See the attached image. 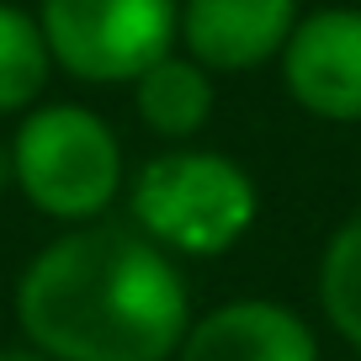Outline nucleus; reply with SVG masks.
Here are the masks:
<instances>
[{
	"instance_id": "obj_8",
	"label": "nucleus",
	"mask_w": 361,
	"mask_h": 361,
	"mask_svg": "<svg viewBox=\"0 0 361 361\" xmlns=\"http://www.w3.org/2000/svg\"><path fill=\"white\" fill-rule=\"evenodd\" d=\"M213 106H218L213 69H202L192 54H180V48H170L165 59H154V64L133 80L138 123L154 138H170V144H192L207 128Z\"/></svg>"
},
{
	"instance_id": "obj_6",
	"label": "nucleus",
	"mask_w": 361,
	"mask_h": 361,
	"mask_svg": "<svg viewBox=\"0 0 361 361\" xmlns=\"http://www.w3.org/2000/svg\"><path fill=\"white\" fill-rule=\"evenodd\" d=\"M298 16V0H180L176 48L213 75H250L282 59Z\"/></svg>"
},
{
	"instance_id": "obj_4",
	"label": "nucleus",
	"mask_w": 361,
	"mask_h": 361,
	"mask_svg": "<svg viewBox=\"0 0 361 361\" xmlns=\"http://www.w3.org/2000/svg\"><path fill=\"white\" fill-rule=\"evenodd\" d=\"M37 27L69 80L133 85L176 48L180 0H37Z\"/></svg>"
},
{
	"instance_id": "obj_12",
	"label": "nucleus",
	"mask_w": 361,
	"mask_h": 361,
	"mask_svg": "<svg viewBox=\"0 0 361 361\" xmlns=\"http://www.w3.org/2000/svg\"><path fill=\"white\" fill-rule=\"evenodd\" d=\"M11 186V154H6V144H0V192Z\"/></svg>"
},
{
	"instance_id": "obj_7",
	"label": "nucleus",
	"mask_w": 361,
	"mask_h": 361,
	"mask_svg": "<svg viewBox=\"0 0 361 361\" xmlns=\"http://www.w3.org/2000/svg\"><path fill=\"white\" fill-rule=\"evenodd\" d=\"M176 361H319V335L276 298H234L192 319Z\"/></svg>"
},
{
	"instance_id": "obj_1",
	"label": "nucleus",
	"mask_w": 361,
	"mask_h": 361,
	"mask_svg": "<svg viewBox=\"0 0 361 361\" xmlns=\"http://www.w3.org/2000/svg\"><path fill=\"white\" fill-rule=\"evenodd\" d=\"M16 324L54 361H176L192 329L180 260L133 224H75L16 276Z\"/></svg>"
},
{
	"instance_id": "obj_3",
	"label": "nucleus",
	"mask_w": 361,
	"mask_h": 361,
	"mask_svg": "<svg viewBox=\"0 0 361 361\" xmlns=\"http://www.w3.org/2000/svg\"><path fill=\"white\" fill-rule=\"evenodd\" d=\"M11 186L54 224H96L128 192V165L112 123L80 102H37L6 144Z\"/></svg>"
},
{
	"instance_id": "obj_5",
	"label": "nucleus",
	"mask_w": 361,
	"mask_h": 361,
	"mask_svg": "<svg viewBox=\"0 0 361 361\" xmlns=\"http://www.w3.org/2000/svg\"><path fill=\"white\" fill-rule=\"evenodd\" d=\"M282 85L319 123H361V6L303 11L282 48Z\"/></svg>"
},
{
	"instance_id": "obj_2",
	"label": "nucleus",
	"mask_w": 361,
	"mask_h": 361,
	"mask_svg": "<svg viewBox=\"0 0 361 361\" xmlns=\"http://www.w3.org/2000/svg\"><path fill=\"white\" fill-rule=\"evenodd\" d=\"M128 213L176 260L228 255L260 218L255 176L224 149H159L128 180Z\"/></svg>"
},
{
	"instance_id": "obj_9",
	"label": "nucleus",
	"mask_w": 361,
	"mask_h": 361,
	"mask_svg": "<svg viewBox=\"0 0 361 361\" xmlns=\"http://www.w3.org/2000/svg\"><path fill=\"white\" fill-rule=\"evenodd\" d=\"M54 54L43 43L37 11H22L11 0H0V117H22L43 102Z\"/></svg>"
},
{
	"instance_id": "obj_11",
	"label": "nucleus",
	"mask_w": 361,
	"mask_h": 361,
	"mask_svg": "<svg viewBox=\"0 0 361 361\" xmlns=\"http://www.w3.org/2000/svg\"><path fill=\"white\" fill-rule=\"evenodd\" d=\"M0 361H54V356L37 345H11V350H0Z\"/></svg>"
},
{
	"instance_id": "obj_10",
	"label": "nucleus",
	"mask_w": 361,
	"mask_h": 361,
	"mask_svg": "<svg viewBox=\"0 0 361 361\" xmlns=\"http://www.w3.org/2000/svg\"><path fill=\"white\" fill-rule=\"evenodd\" d=\"M319 308L345 345L361 350V207L340 218L319 255Z\"/></svg>"
}]
</instances>
